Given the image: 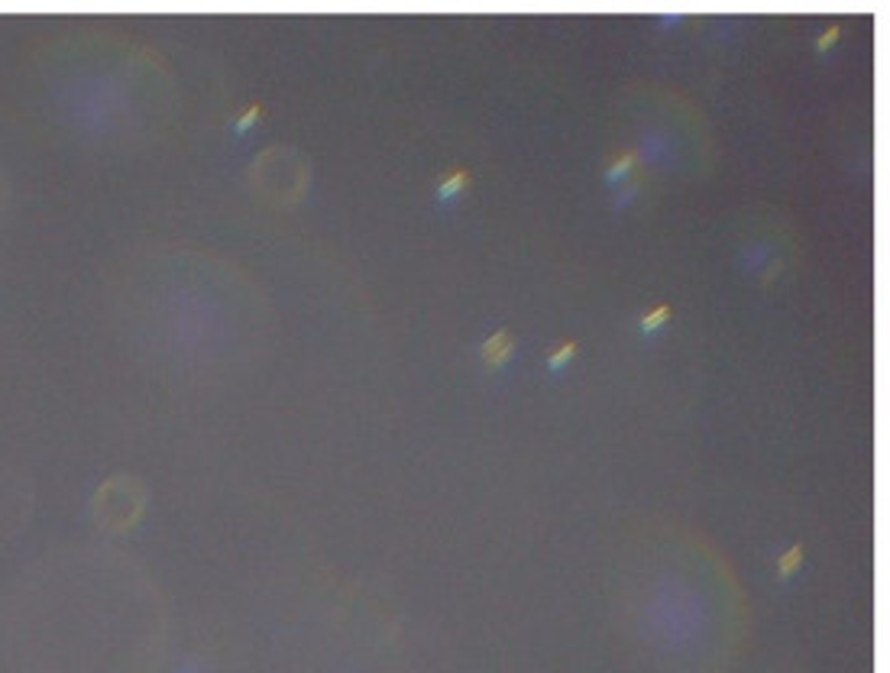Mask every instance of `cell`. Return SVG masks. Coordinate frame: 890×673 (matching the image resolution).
<instances>
[{
    "label": "cell",
    "mask_w": 890,
    "mask_h": 673,
    "mask_svg": "<svg viewBox=\"0 0 890 673\" xmlns=\"http://www.w3.org/2000/svg\"><path fill=\"white\" fill-rule=\"evenodd\" d=\"M508 357H512V337H508V331L492 333L490 341L482 343V359H486V366H502Z\"/></svg>",
    "instance_id": "1"
},
{
    "label": "cell",
    "mask_w": 890,
    "mask_h": 673,
    "mask_svg": "<svg viewBox=\"0 0 890 673\" xmlns=\"http://www.w3.org/2000/svg\"><path fill=\"white\" fill-rule=\"evenodd\" d=\"M470 185V172L466 169H450L441 175V185H437V198H454L457 191H463Z\"/></svg>",
    "instance_id": "2"
},
{
    "label": "cell",
    "mask_w": 890,
    "mask_h": 673,
    "mask_svg": "<svg viewBox=\"0 0 890 673\" xmlns=\"http://www.w3.org/2000/svg\"><path fill=\"white\" fill-rule=\"evenodd\" d=\"M577 347H579L577 341H567V343H561V347H557V350H554L551 357H547V366H551V369H561V366H567L570 359L577 357Z\"/></svg>",
    "instance_id": "3"
},
{
    "label": "cell",
    "mask_w": 890,
    "mask_h": 673,
    "mask_svg": "<svg viewBox=\"0 0 890 673\" xmlns=\"http://www.w3.org/2000/svg\"><path fill=\"white\" fill-rule=\"evenodd\" d=\"M668 317H670V308L668 305H658L654 311H648V315H644L641 327H644V331H654V327H660V324L668 321Z\"/></svg>",
    "instance_id": "4"
},
{
    "label": "cell",
    "mask_w": 890,
    "mask_h": 673,
    "mask_svg": "<svg viewBox=\"0 0 890 673\" xmlns=\"http://www.w3.org/2000/svg\"><path fill=\"white\" fill-rule=\"evenodd\" d=\"M800 557H803V550L800 548H790L787 554L781 557V573L783 576H790L793 570H797V564H800Z\"/></svg>",
    "instance_id": "5"
}]
</instances>
